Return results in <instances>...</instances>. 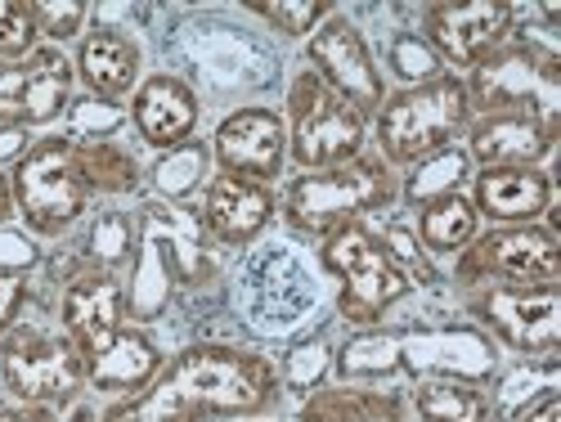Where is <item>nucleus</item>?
<instances>
[{
	"mask_svg": "<svg viewBox=\"0 0 561 422\" xmlns=\"http://www.w3.org/2000/svg\"><path fill=\"white\" fill-rule=\"evenodd\" d=\"M72 72L85 85V95L108 100V104H126L135 95V85L145 81V50L130 32H104V27H90L77 41V55H72Z\"/></svg>",
	"mask_w": 561,
	"mask_h": 422,
	"instance_id": "obj_23",
	"label": "nucleus"
},
{
	"mask_svg": "<svg viewBox=\"0 0 561 422\" xmlns=\"http://www.w3.org/2000/svg\"><path fill=\"white\" fill-rule=\"evenodd\" d=\"M68 139L72 145H95V139H113L130 117H126V104H108V100H95V95H81L68 104Z\"/></svg>",
	"mask_w": 561,
	"mask_h": 422,
	"instance_id": "obj_37",
	"label": "nucleus"
},
{
	"mask_svg": "<svg viewBox=\"0 0 561 422\" xmlns=\"http://www.w3.org/2000/svg\"><path fill=\"white\" fill-rule=\"evenodd\" d=\"M319 270L337 278V319L351 328H378L404 297H413V284L391 265L368 220L329 233L319 243Z\"/></svg>",
	"mask_w": 561,
	"mask_h": 422,
	"instance_id": "obj_10",
	"label": "nucleus"
},
{
	"mask_svg": "<svg viewBox=\"0 0 561 422\" xmlns=\"http://www.w3.org/2000/svg\"><path fill=\"white\" fill-rule=\"evenodd\" d=\"M0 391H5V383H0Z\"/></svg>",
	"mask_w": 561,
	"mask_h": 422,
	"instance_id": "obj_48",
	"label": "nucleus"
},
{
	"mask_svg": "<svg viewBox=\"0 0 561 422\" xmlns=\"http://www.w3.org/2000/svg\"><path fill=\"white\" fill-rule=\"evenodd\" d=\"M45 256H41V243L32 239L27 229H14V225H0V274H27L36 270Z\"/></svg>",
	"mask_w": 561,
	"mask_h": 422,
	"instance_id": "obj_42",
	"label": "nucleus"
},
{
	"mask_svg": "<svg viewBox=\"0 0 561 422\" xmlns=\"http://www.w3.org/2000/svg\"><path fill=\"white\" fill-rule=\"evenodd\" d=\"M14 203L32 239H68L90 212V190L77 171V145L68 135H41L36 145L10 167Z\"/></svg>",
	"mask_w": 561,
	"mask_h": 422,
	"instance_id": "obj_9",
	"label": "nucleus"
},
{
	"mask_svg": "<svg viewBox=\"0 0 561 422\" xmlns=\"http://www.w3.org/2000/svg\"><path fill=\"white\" fill-rule=\"evenodd\" d=\"M323 306V278L314 261L293 243H252L233 274V315L261 342L297 338Z\"/></svg>",
	"mask_w": 561,
	"mask_h": 422,
	"instance_id": "obj_4",
	"label": "nucleus"
},
{
	"mask_svg": "<svg viewBox=\"0 0 561 422\" xmlns=\"http://www.w3.org/2000/svg\"><path fill=\"white\" fill-rule=\"evenodd\" d=\"M517 422H561V396L552 391V396H543L535 409H526Z\"/></svg>",
	"mask_w": 561,
	"mask_h": 422,
	"instance_id": "obj_46",
	"label": "nucleus"
},
{
	"mask_svg": "<svg viewBox=\"0 0 561 422\" xmlns=\"http://www.w3.org/2000/svg\"><path fill=\"white\" fill-rule=\"evenodd\" d=\"M557 278H561V243H557V229H548L543 220L494 225L454 256L458 288H481V284L552 288Z\"/></svg>",
	"mask_w": 561,
	"mask_h": 422,
	"instance_id": "obj_12",
	"label": "nucleus"
},
{
	"mask_svg": "<svg viewBox=\"0 0 561 422\" xmlns=\"http://www.w3.org/2000/svg\"><path fill=\"white\" fill-rule=\"evenodd\" d=\"M557 387H561L557 360H526L522 368H512L499 378V387L490 391V413H494V422H517L526 409H535Z\"/></svg>",
	"mask_w": 561,
	"mask_h": 422,
	"instance_id": "obj_33",
	"label": "nucleus"
},
{
	"mask_svg": "<svg viewBox=\"0 0 561 422\" xmlns=\"http://www.w3.org/2000/svg\"><path fill=\"white\" fill-rule=\"evenodd\" d=\"M41 45L32 0H0V64H23Z\"/></svg>",
	"mask_w": 561,
	"mask_h": 422,
	"instance_id": "obj_39",
	"label": "nucleus"
},
{
	"mask_svg": "<svg viewBox=\"0 0 561 422\" xmlns=\"http://www.w3.org/2000/svg\"><path fill=\"white\" fill-rule=\"evenodd\" d=\"M306 68L329 85L342 104H351L368 122L387 100V77L378 68V55H373L359 23L342 10H333L306 36Z\"/></svg>",
	"mask_w": 561,
	"mask_h": 422,
	"instance_id": "obj_15",
	"label": "nucleus"
},
{
	"mask_svg": "<svg viewBox=\"0 0 561 422\" xmlns=\"http://www.w3.org/2000/svg\"><path fill=\"white\" fill-rule=\"evenodd\" d=\"M387 68H391L404 85H423V81H432V77L445 72V64L436 59V50H432V45L417 36V32H396V36H391V45H387Z\"/></svg>",
	"mask_w": 561,
	"mask_h": 422,
	"instance_id": "obj_38",
	"label": "nucleus"
},
{
	"mask_svg": "<svg viewBox=\"0 0 561 422\" xmlns=\"http://www.w3.org/2000/svg\"><path fill=\"white\" fill-rule=\"evenodd\" d=\"M472 117L530 113L543 126H561V50L552 27H512V36L462 77Z\"/></svg>",
	"mask_w": 561,
	"mask_h": 422,
	"instance_id": "obj_6",
	"label": "nucleus"
},
{
	"mask_svg": "<svg viewBox=\"0 0 561 422\" xmlns=\"http://www.w3.org/2000/svg\"><path fill=\"white\" fill-rule=\"evenodd\" d=\"M297 422H409V396L400 387H319L301 400Z\"/></svg>",
	"mask_w": 561,
	"mask_h": 422,
	"instance_id": "obj_25",
	"label": "nucleus"
},
{
	"mask_svg": "<svg viewBox=\"0 0 561 422\" xmlns=\"http://www.w3.org/2000/svg\"><path fill=\"white\" fill-rule=\"evenodd\" d=\"M19 216V203H14V180L10 171H0V225H10Z\"/></svg>",
	"mask_w": 561,
	"mask_h": 422,
	"instance_id": "obj_47",
	"label": "nucleus"
},
{
	"mask_svg": "<svg viewBox=\"0 0 561 422\" xmlns=\"http://www.w3.org/2000/svg\"><path fill=\"white\" fill-rule=\"evenodd\" d=\"M126 117H130L135 135L145 139L153 153H167L175 145H190V139L198 135L203 100L175 72H153V77H145L135 85Z\"/></svg>",
	"mask_w": 561,
	"mask_h": 422,
	"instance_id": "obj_19",
	"label": "nucleus"
},
{
	"mask_svg": "<svg viewBox=\"0 0 561 422\" xmlns=\"http://www.w3.org/2000/svg\"><path fill=\"white\" fill-rule=\"evenodd\" d=\"M171 59L184 68V85L198 100H233L252 95V90L270 85L278 72V59L270 45L239 23L225 19H190L171 36Z\"/></svg>",
	"mask_w": 561,
	"mask_h": 422,
	"instance_id": "obj_7",
	"label": "nucleus"
},
{
	"mask_svg": "<svg viewBox=\"0 0 561 422\" xmlns=\"http://www.w3.org/2000/svg\"><path fill=\"white\" fill-rule=\"evenodd\" d=\"M467 122H472V104H467L462 77L440 72L423 85H400L396 95H387L373 113V139H378V158L396 171L449 149Z\"/></svg>",
	"mask_w": 561,
	"mask_h": 422,
	"instance_id": "obj_8",
	"label": "nucleus"
},
{
	"mask_svg": "<svg viewBox=\"0 0 561 422\" xmlns=\"http://www.w3.org/2000/svg\"><path fill=\"white\" fill-rule=\"evenodd\" d=\"M333 373L342 383H382V378H462L485 383L499 373V346L477 323L445 328H359L333 351Z\"/></svg>",
	"mask_w": 561,
	"mask_h": 422,
	"instance_id": "obj_3",
	"label": "nucleus"
},
{
	"mask_svg": "<svg viewBox=\"0 0 561 422\" xmlns=\"http://www.w3.org/2000/svg\"><path fill=\"white\" fill-rule=\"evenodd\" d=\"M81 360H85V387H95L104 396H122V400L145 391L167 364L162 346L135 323H122L117 333L81 351Z\"/></svg>",
	"mask_w": 561,
	"mask_h": 422,
	"instance_id": "obj_20",
	"label": "nucleus"
},
{
	"mask_svg": "<svg viewBox=\"0 0 561 422\" xmlns=\"http://www.w3.org/2000/svg\"><path fill=\"white\" fill-rule=\"evenodd\" d=\"M512 27H517V5L507 0H436V5H423L417 36L432 45L440 64L472 72L512 36Z\"/></svg>",
	"mask_w": 561,
	"mask_h": 422,
	"instance_id": "obj_16",
	"label": "nucleus"
},
{
	"mask_svg": "<svg viewBox=\"0 0 561 422\" xmlns=\"http://www.w3.org/2000/svg\"><path fill=\"white\" fill-rule=\"evenodd\" d=\"M211 167H216V162H211V145L194 135L190 145H175V149L158 153L145 180H149L153 198H162V203H184V198H194L198 190H207Z\"/></svg>",
	"mask_w": 561,
	"mask_h": 422,
	"instance_id": "obj_30",
	"label": "nucleus"
},
{
	"mask_svg": "<svg viewBox=\"0 0 561 422\" xmlns=\"http://www.w3.org/2000/svg\"><path fill=\"white\" fill-rule=\"evenodd\" d=\"M32 301V278L27 274H0V342H5V333L23 319Z\"/></svg>",
	"mask_w": 561,
	"mask_h": 422,
	"instance_id": "obj_43",
	"label": "nucleus"
},
{
	"mask_svg": "<svg viewBox=\"0 0 561 422\" xmlns=\"http://www.w3.org/2000/svg\"><path fill=\"white\" fill-rule=\"evenodd\" d=\"M467 158L472 167H539L557 149V130L530 113H485L467 122Z\"/></svg>",
	"mask_w": 561,
	"mask_h": 422,
	"instance_id": "obj_22",
	"label": "nucleus"
},
{
	"mask_svg": "<svg viewBox=\"0 0 561 422\" xmlns=\"http://www.w3.org/2000/svg\"><path fill=\"white\" fill-rule=\"evenodd\" d=\"M0 422H64V418L59 409H45V404H5Z\"/></svg>",
	"mask_w": 561,
	"mask_h": 422,
	"instance_id": "obj_45",
	"label": "nucleus"
},
{
	"mask_svg": "<svg viewBox=\"0 0 561 422\" xmlns=\"http://www.w3.org/2000/svg\"><path fill=\"white\" fill-rule=\"evenodd\" d=\"M278 364L239 342H194L175 351L158 378L126 400H113L100 422H229L261 418L278 404Z\"/></svg>",
	"mask_w": 561,
	"mask_h": 422,
	"instance_id": "obj_1",
	"label": "nucleus"
},
{
	"mask_svg": "<svg viewBox=\"0 0 561 422\" xmlns=\"http://www.w3.org/2000/svg\"><path fill=\"white\" fill-rule=\"evenodd\" d=\"M409 396V418L413 422H494L490 413V391L481 383L462 378H417Z\"/></svg>",
	"mask_w": 561,
	"mask_h": 422,
	"instance_id": "obj_26",
	"label": "nucleus"
},
{
	"mask_svg": "<svg viewBox=\"0 0 561 422\" xmlns=\"http://www.w3.org/2000/svg\"><path fill=\"white\" fill-rule=\"evenodd\" d=\"M225 274V252L207 239L198 207L149 198L135 207V261L126 274V323L149 328L180 297L211 293Z\"/></svg>",
	"mask_w": 561,
	"mask_h": 422,
	"instance_id": "obj_2",
	"label": "nucleus"
},
{
	"mask_svg": "<svg viewBox=\"0 0 561 422\" xmlns=\"http://www.w3.org/2000/svg\"><path fill=\"white\" fill-rule=\"evenodd\" d=\"M248 14H256L265 27H274L278 36H310L323 19H329L337 5H329V0H252V5H243Z\"/></svg>",
	"mask_w": 561,
	"mask_h": 422,
	"instance_id": "obj_36",
	"label": "nucleus"
},
{
	"mask_svg": "<svg viewBox=\"0 0 561 422\" xmlns=\"http://www.w3.org/2000/svg\"><path fill=\"white\" fill-rule=\"evenodd\" d=\"M373 233H378V243H382V252L391 256V265H396V270L409 278V284H413V293H417V288H436V284H440L436 261L423 252V243H417V233H413L409 225L391 220V225L373 229Z\"/></svg>",
	"mask_w": 561,
	"mask_h": 422,
	"instance_id": "obj_34",
	"label": "nucleus"
},
{
	"mask_svg": "<svg viewBox=\"0 0 561 422\" xmlns=\"http://www.w3.org/2000/svg\"><path fill=\"white\" fill-rule=\"evenodd\" d=\"M211 162L220 175H243L274 184L288 162V126L284 113L270 104H239L229 109L211 130Z\"/></svg>",
	"mask_w": 561,
	"mask_h": 422,
	"instance_id": "obj_17",
	"label": "nucleus"
},
{
	"mask_svg": "<svg viewBox=\"0 0 561 422\" xmlns=\"http://www.w3.org/2000/svg\"><path fill=\"white\" fill-rule=\"evenodd\" d=\"M126 323V288L122 274L77 270L59 293V328L77 351H90Z\"/></svg>",
	"mask_w": 561,
	"mask_h": 422,
	"instance_id": "obj_21",
	"label": "nucleus"
},
{
	"mask_svg": "<svg viewBox=\"0 0 561 422\" xmlns=\"http://www.w3.org/2000/svg\"><path fill=\"white\" fill-rule=\"evenodd\" d=\"M467 315L503 351L522 360H557L561 351V288H512L481 284L467 288Z\"/></svg>",
	"mask_w": 561,
	"mask_h": 422,
	"instance_id": "obj_14",
	"label": "nucleus"
},
{
	"mask_svg": "<svg viewBox=\"0 0 561 422\" xmlns=\"http://www.w3.org/2000/svg\"><path fill=\"white\" fill-rule=\"evenodd\" d=\"M77 171L85 180L90 198H130L145 184L135 153L122 139H95V145H77Z\"/></svg>",
	"mask_w": 561,
	"mask_h": 422,
	"instance_id": "obj_29",
	"label": "nucleus"
},
{
	"mask_svg": "<svg viewBox=\"0 0 561 422\" xmlns=\"http://www.w3.org/2000/svg\"><path fill=\"white\" fill-rule=\"evenodd\" d=\"M32 19H36V32L45 36V45H64V41L81 36L90 5L85 0H32Z\"/></svg>",
	"mask_w": 561,
	"mask_h": 422,
	"instance_id": "obj_40",
	"label": "nucleus"
},
{
	"mask_svg": "<svg viewBox=\"0 0 561 422\" xmlns=\"http://www.w3.org/2000/svg\"><path fill=\"white\" fill-rule=\"evenodd\" d=\"M413 233H417V243H423L427 256H458L481 233V216L467 194H449V198L417 207Z\"/></svg>",
	"mask_w": 561,
	"mask_h": 422,
	"instance_id": "obj_28",
	"label": "nucleus"
},
{
	"mask_svg": "<svg viewBox=\"0 0 561 422\" xmlns=\"http://www.w3.org/2000/svg\"><path fill=\"white\" fill-rule=\"evenodd\" d=\"M198 220L207 229V239L220 252H248L252 243H261V233L278 220V198L274 184L261 180H243V175H211L203 203H198Z\"/></svg>",
	"mask_w": 561,
	"mask_h": 422,
	"instance_id": "obj_18",
	"label": "nucleus"
},
{
	"mask_svg": "<svg viewBox=\"0 0 561 422\" xmlns=\"http://www.w3.org/2000/svg\"><path fill=\"white\" fill-rule=\"evenodd\" d=\"M400 203V171H391L378 153H359L355 162H342L333 171H301L288 180L278 216H284L293 239L323 243L329 233L368 220Z\"/></svg>",
	"mask_w": 561,
	"mask_h": 422,
	"instance_id": "obj_5",
	"label": "nucleus"
},
{
	"mask_svg": "<svg viewBox=\"0 0 561 422\" xmlns=\"http://www.w3.org/2000/svg\"><path fill=\"white\" fill-rule=\"evenodd\" d=\"M288 158L297 171H333L355 162L368 145V117L342 104L310 68H297L288 81Z\"/></svg>",
	"mask_w": 561,
	"mask_h": 422,
	"instance_id": "obj_11",
	"label": "nucleus"
},
{
	"mask_svg": "<svg viewBox=\"0 0 561 422\" xmlns=\"http://www.w3.org/2000/svg\"><path fill=\"white\" fill-rule=\"evenodd\" d=\"M27 59L23 64H0V126H27Z\"/></svg>",
	"mask_w": 561,
	"mask_h": 422,
	"instance_id": "obj_41",
	"label": "nucleus"
},
{
	"mask_svg": "<svg viewBox=\"0 0 561 422\" xmlns=\"http://www.w3.org/2000/svg\"><path fill=\"white\" fill-rule=\"evenodd\" d=\"M36 145L27 126H0V171H10L27 149Z\"/></svg>",
	"mask_w": 561,
	"mask_h": 422,
	"instance_id": "obj_44",
	"label": "nucleus"
},
{
	"mask_svg": "<svg viewBox=\"0 0 561 422\" xmlns=\"http://www.w3.org/2000/svg\"><path fill=\"white\" fill-rule=\"evenodd\" d=\"M472 175L477 171H472V158H467V149L449 145V149H440V153H432V158L409 167V175L400 180V198L417 212V207H427L436 198L462 194L467 184H472Z\"/></svg>",
	"mask_w": 561,
	"mask_h": 422,
	"instance_id": "obj_31",
	"label": "nucleus"
},
{
	"mask_svg": "<svg viewBox=\"0 0 561 422\" xmlns=\"http://www.w3.org/2000/svg\"><path fill=\"white\" fill-rule=\"evenodd\" d=\"M472 207L490 225H535L552 207V175L543 167H490L472 175Z\"/></svg>",
	"mask_w": 561,
	"mask_h": 422,
	"instance_id": "obj_24",
	"label": "nucleus"
},
{
	"mask_svg": "<svg viewBox=\"0 0 561 422\" xmlns=\"http://www.w3.org/2000/svg\"><path fill=\"white\" fill-rule=\"evenodd\" d=\"M0 383L14 404L68 409L85 391V360L64 333L19 319L0 342Z\"/></svg>",
	"mask_w": 561,
	"mask_h": 422,
	"instance_id": "obj_13",
	"label": "nucleus"
},
{
	"mask_svg": "<svg viewBox=\"0 0 561 422\" xmlns=\"http://www.w3.org/2000/svg\"><path fill=\"white\" fill-rule=\"evenodd\" d=\"M27 85H32V104H27V130L36 126H50L68 113L72 104V59L59 50V45H36L27 55Z\"/></svg>",
	"mask_w": 561,
	"mask_h": 422,
	"instance_id": "obj_27",
	"label": "nucleus"
},
{
	"mask_svg": "<svg viewBox=\"0 0 561 422\" xmlns=\"http://www.w3.org/2000/svg\"><path fill=\"white\" fill-rule=\"evenodd\" d=\"M329 373H333V346L323 338H306L284 355V364H278V387L297 391V396H310V391L323 387Z\"/></svg>",
	"mask_w": 561,
	"mask_h": 422,
	"instance_id": "obj_35",
	"label": "nucleus"
},
{
	"mask_svg": "<svg viewBox=\"0 0 561 422\" xmlns=\"http://www.w3.org/2000/svg\"><path fill=\"white\" fill-rule=\"evenodd\" d=\"M77 261L85 270L122 274L135 261V212H100L77 239Z\"/></svg>",
	"mask_w": 561,
	"mask_h": 422,
	"instance_id": "obj_32",
	"label": "nucleus"
}]
</instances>
